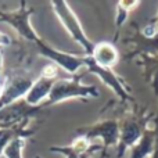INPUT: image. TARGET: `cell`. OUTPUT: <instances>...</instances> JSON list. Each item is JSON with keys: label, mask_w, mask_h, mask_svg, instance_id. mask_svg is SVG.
Wrapping results in <instances>:
<instances>
[{"label": "cell", "mask_w": 158, "mask_h": 158, "mask_svg": "<svg viewBox=\"0 0 158 158\" xmlns=\"http://www.w3.org/2000/svg\"><path fill=\"white\" fill-rule=\"evenodd\" d=\"M115 58V52L112 47L107 46H100L97 49V60L100 61L101 64H111Z\"/></svg>", "instance_id": "obj_1"}]
</instances>
